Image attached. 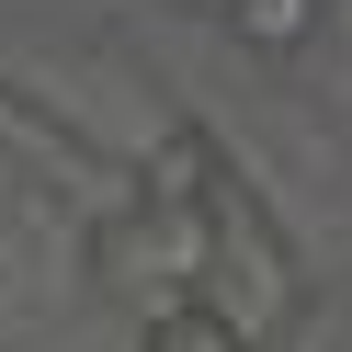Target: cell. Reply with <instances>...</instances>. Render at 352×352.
Here are the masks:
<instances>
[{"label":"cell","mask_w":352,"mask_h":352,"mask_svg":"<svg viewBox=\"0 0 352 352\" xmlns=\"http://www.w3.org/2000/svg\"><path fill=\"white\" fill-rule=\"evenodd\" d=\"M216 170H228V160H216L205 137H160V148H148L137 205H205V182H216Z\"/></svg>","instance_id":"cell-1"},{"label":"cell","mask_w":352,"mask_h":352,"mask_svg":"<svg viewBox=\"0 0 352 352\" xmlns=\"http://www.w3.org/2000/svg\"><path fill=\"white\" fill-rule=\"evenodd\" d=\"M148 352H250L228 318H216L205 296H182V307H160V329H148Z\"/></svg>","instance_id":"cell-2"},{"label":"cell","mask_w":352,"mask_h":352,"mask_svg":"<svg viewBox=\"0 0 352 352\" xmlns=\"http://www.w3.org/2000/svg\"><path fill=\"white\" fill-rule=\"evenodd\" d=\"M239 34H250V46H296V34H307V0H239Z\"/></svg>","instance_id":"cell-3"}]
</instances>
